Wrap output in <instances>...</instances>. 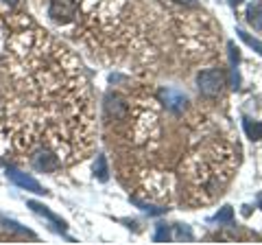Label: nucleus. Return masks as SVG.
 Listing matches in <instances>:
<instances>
[{
  "mask_svg": "<svg viewBox=\"0 0 262 245\" xmlns=\"http://www.w3.org/2000/svg\"><path fill=\"white\" fill-rule=\"evenodd\" d=\"M238 167V149L225 138L212 136L194 145L182 160V175L192 203H208L221 195Z\"/></svg>",
  "mask_w": 262,
  "mask_h": 245,
  "instance_id": "obj_1",
  "label": "nucleus"
},
{
  "mask_svg": "<svg viewBox=\"0 0 262 245\" xmlns=\"http://www.w3.org/2000/svg\"><path fill=\"white\" fill-rule=\"evenodd\" d=\"M177 37L182 48L192 55V57H210L214 53L216 46V35L212 33V29L203 24V18L194 20H179L177 24Z\"/></svg>",
  "mask_w": 262,
  "mask_h": 245,
  "instance_id": "obj_2",
  "label": "nucleus"
},
{
  "mask_svg": "<svg viewBox=\"0 0 262 245\" xmlns=\"http://www.w3.org/2000/svg\"><path fill=\"white\" fill-rule=\"evenodd\" d=\"M225 84H227V77L221 68H206L196 75V88H199V92L203 96H208V99L221 96Z\"/></svg>",
  "mask_w": 262,
  "mask_h": 245,
  "instance_id": "obj_3",
  "label": "nucleus"
},
{
  "mask_svg": "<svg viewBox=\"0 0 262 245\" xmlns=\"http://www.w3.org/2000/svg\"><path fill=\"white\" fill-rule=\"evenodd\" d=\"M144 189L149 193V197L160 201L166 199L170 191H173V177L168 173H158V171H149V175L144 179Z\"/></svg>",
  "mask_w": 262,
  "mask_h": 245,
  "instance_id": "obj_4",
  "label": "nucleus"
},
{
  "mask_svg": "<svg viewBox=\"0 0 262 245\" xmlns=\"http://www.w3.org/2000/svg\"><path fill=\"white\" fill-rule=\"evenodd\" d=\"M79 15V3L77 0H51L48 5V18L57 24H70Z\"/></svg>",
  "mask_w": 262,
  "mask_h": 245,
  "instance_id": "obj_5",
  "label": "nucleus"
},
{
  "mask_svg": "<svg viewBox=\"0 0 262 245\" xmlns=\"http://www.w3.org/2000/svg\"><path fill=\"white\" fill-rule=\"evenodd\" d=\"M33 167L44 171V173H53V171L61 167V160L51 147H39V149L33 153Z\"/></svg>",
  "mask_w": 262,
  "mask_h": 245,
  "instance_id": "obj_6",
  "label": "nucleus"
},
{
  "mask_svg": "<svg viewBox=\"0 0 262 245\" xmlns=\"http://www.w3.org/2000/svg\"><path fill=\"white\" fill-rule=\"evenodd\" d=\"M160 99L170 112H175V114H182L186 110V103H188L186 94L179 92V90H175V88H162L160 90Z\"/></svg>",
  "mask_w": 262,
  "mask_h": 245,
  "instance_id": "obj_7",
  "label": "nucleus"
},
{
  "mask_svg": "<svg viewBox=\"0 0 262 245\" xmlns=\"http://www.w3.org/2000/svg\"><path fill=\"white\" fill-rule=\"evenodd\" d=\"M7 175H9V179H11L13 184H18L20 189H24V191H31V193H35V195H44L46 193L44 186L39 184L35 177L22 173V171H18V169H7Z\"/></svg>",
  "mask_w": 262,
  "mask_h": 245,
  "instance_id": "obj_8",
  "label": "nucleus"
},
{
  "mask_svg": "<svg viewBox=\"0 0 262 245\" xmlns=\"http://www.w3.org/2000/svg\"><path fill=\"white\" fill-rule=\"evenodd\" d=\"M29 208H33V210H35V212H39V215H44L46 219H48V221H53L55 226H57V230H66V223L61 221V219L59 217H57V215H53V212L51 210H48L46 206H44V203H37V201H29Z\"/></svg>",
  "mask_w": 262,
  "mask_h": 245,
  "instance_id": "obj_9",
  "label": "nucleus"
},
{
  "mask_svg": "<svg viewBox=\"0 0 262 245\" xmlns=\"http://www.w3.org/2000/svg\"><path fill=\"white\" fill-rule=\"evenodd\" d=\"M243 127H245V134H247L251 140H262V122L260 120H253V118H243Z\"/></svg>",
  "mask_w": 262,
  "mask_h": 245,
  "instance_id": "obj_10",
  "label": "nucleus"
},
{
  "mask_svg": "<svg viewBox=\"0 0 262 245\" xmlns=\"http://www.w3.org/2000/svg\"><path fill=\"white\" fill-rule=\"evenodd\" d=\"M247 22L253 29H262V3H251L247 7Z\"/></svg>",
  "mask_w": 262,
  "mask_h": 245,
  "instance_id": "obj_11",
  "label": "nucleus"
},
{
  "mask_svg": "<svg viewBox=\"0 0 262 245\" xmlns=\"http://www.w3.org/2000/svg\"><path fill=\"white\" fill-rule=\"evenodd\" d=\"M94 175L101 179V182H107L110 179V169H107V160L101 153V156H96V162H94Z\"/></svg>",
  "mask_w": 262,
  "mask_h": 245,
  "instance_id": "obj_12",
  "label": "nucleus"
},
{
  "mask_svg": "<svg viewBox=\"0 0 262 245\" xmlns=\"http://www.w3.org/2000/svg\"><path fill=\"white\" fill-rule=\"evenodd\" d=\"M236 33H238V37L243 39L245 44H247V46H251V48H253V51H256L258 55H262V42H260V39L251 37V35L247 33V31H243V29H236Z\"/></svg>",
  "mask_w": 262,
  "mask_h": 245,
  "instance_id": "obj_13",
  "label": "nucleus"
},
{
  "mask_svg": "<svg viewBox=\"0 0 262 245\" xmlns=\"http://www.w3.org/2000/svg\"><path fill=\"white\" fill-rule=\"evenodd\" d=\"M170 239V228L166 223H158L155 226V234H153V241L155 243H166Z\"/></svg>",
  "mask_w": 262,
  "mask_h": 245,
  "instance_id": "obj_14",
  "label": "nucleus"
},
{
  "mask_svg": "<svg viewBox=\"0 0 262 245\" xmlns=\"http://www.w3.org/2000/svg\"><path fill=\"white\" fill-rule=\"evenodd\" d=\"M232 219H234V210L229 208V206H223L214 215V221L216 223H232Z\"/></svg>",
  "mask_w": 262,
  "mask_h": 245,
  "instance_id": "obj_15",
  "label": "nucleus"
},
{
  "mask_svg": "<svg viewBox=\"0 0 262 245\" xmlns=\"http://www.w3.org/2000/svg\"><path fill=\"white\" fill-rule=\"evenodd\" d=\"M177 236L179 239H186V241H192V230L188 226H177Z\"/></svg>",
  "mask_w": 262,
  "mask_h": 245,
  "instance_id": "obj_16",
  "label": "nucleus"
},
{
  "mask_svg": "<svg viewBox=\"0 0 262 245\" xmlns=\"http://www.w3.org/2000/svg\"><path fill=\"white\" fill-rule=\"evenodd\" d=\"M227 48H229V59H232V66H238V59H241L238 48H236L234 44H227Z\"/></svg>",
  "mask_w": 262,
  "mask_h": 245,
  "instance_id": "obj_17",
  "label": "nucleus"
},
{
  "mask_svg": "<svg viewBox=\"0 0 262 245\" xmlns=\"http://www.w3.org/2000/svg\"><path fill=\"white\" fill-rule=\"evenodd\" d=\"M232 88L238 90L241 88V75H238V68L232 66Z\"/></svg>",
  "mask_w": 262,
  "mask_h": 245,
  "instance_id": "obj_18",
  "label": "nucleus"
},
{
  "mask_svg": "<svg viewBox=\"0 0 262 245\" xmlns=\"http://www.w3.org/2000/svg\"><path fill=\"white\" fill-rule=\"evenodd\" d=\"M5 5H9V7H13V5H18V0H3Z\"/></svg>",
  "mask_w": 262,
  "mask_h": 245,
  "instance_id": "obj_19",
  "label": "nucleus"
},
{
  "mask_svg": "<svg viewBox=\"0 0 262 245\" xmlns=\"http://www.w3.org/2000/svg\"><path fill=\"white\" fill-rule=\"evenodd\" d=\"M258 208H262V193L258 195Z\"/></svg>",
  "mask_w": 262,
  "mask_h": 245,
  "instance_id": "obj_20",
  "label": "nucleus"
},
{
  "mask_svg": "<svg viewBox=\"0 0 262 245\" xmlns=\"http://www.w3.org/2000/svg\"><path fill=\"white\" fill-rule=\"evenodd\" d=\"M175 3H190V0H175Z\"/></svg>",
  "mask_w": 262,
  "mask_h": 245,
  "instance_id": "obj_21",
  "label": "nucleus"
},
{
  "mask_svg": "<svg viewBox=\"0 0 262 245\" xmlns=\"http://www.w3.org/2000/svg\"><path fill=\"white\" fill-rule=\"evenodd\" d=\"M241 3V0H232V5H238Z\"/></svg>",
  "mask_w": 262,
  "mask_h": 245,
  "instance_id": "obj_22",
  "label": "nucleus"
}]
</instances>
